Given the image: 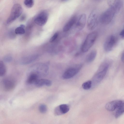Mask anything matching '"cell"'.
<instances>
[{
    "label": "cell",
    "mask_w": 124,
    "mask_h": 124,
    "mask_svg": "<svg viewBox=\"0 0 124 124\" xmlns=\"http://www.w3.org/2000/svg\"><path fill=\"white\" fill-rule=\"evenodd\" d=\"M123 101L121 100H116L109 102L106 104L105 108L108 111H113L117 108L122 103Z\"/></svg>",
    "instance_id": "obj_11"
},
{
    "label": "cell",
    "mask_w": 124,
    "mask_h": 124,
    "mask_svg": "<svg viewBox=\"0 0 124 124\" xmlns=\"http://www.w3.org/2000/svg\"><path fill=\"white\" fill-rule=\"evenodd\" d=\"M6 72V69L5 66L2 61H0V76H4Z\"/></svg>",
    "instance_id": "obj_21"
},
{
    "label": "cell",
    "mask_w": 124,
    "mask_h": 124,
    "mask_svg": "<svg viewBox=\"0 0 124 124\" xmlns=\"http://www.w3.org/2000/svg\"><path fill=\"white\" fill-rule=\"evenodd\" d=\"M2 83L4 90L8 91L13 90L16 85L15 80L13 78H4L3 81Z\"/></svg>",
    "instance_id": "obj_9"
},
{
    "label": "cell",
    "mask_w": 124,
    "mask_h": 124,
    "mask_svg": "<svg viewBox=\"0 0 124 124\" xmlns=\"http://www.w3.org/2000/svg\"><path fill=\"white\" fill-rule=\"evenodd\" d=\"M38 55H34L27 56L23 58L20 60V63L22 64H27L35 61L37 59Z\"/></svg>",
    "instance_id": "obj_15"
},
{
    "label": "cell",
    "mask_w": 124,
    "mask_h": 124,
    "mask_svg": "<svg viewBox=\"0 0 124 124\" xmlns=\"http://www.w3.org/2000/svg\"><path fill=\"white\" fill-rule=\"evenodd\" d=\"M78 18L76 16L72 17L64 26L63 29V31L66 32L70 30L73 26L76 24Z\"/></svg>",
    "instance_id": "obj_14"
},
{
    "label": "cell",
    "mask_w": 124,
    "mask_h": 124,
    "mask_svg": "<svg viewBox=\"0 0 124 124\" xmlns=\"http://www.w3.org/2000/svg\"><path fill=\"white\" fill-rule=\"evenodd\" d=\"M109 65V62L107 61L103 62L100 65L93 78V85H96L103 79L108 70Z\"/></svg>",
    "instance_id": "obj_1"
},
{
    "label": "cell",
    "mask_w": 124,
    "mask_h": 124,
    "mask_svg": "<svg viewBox=\"0 0 124 124\" xmlns=\"http://www.w3.org/2000/svg\"><path fill=\"white\" fill-rule=\"evenodd\" d=\"M12 57L10 55L6 56L4 58V61L7 62H10L12 61Z\"/></svg>",
    "instance_id": "obj_26"
},
{
    "label": "cell",
    "mask_w": 124,
    "mask_h": 124,
    "mask_svg": "<svg viewBox=\"0 0 124 124\" xmlns=\"http://www.w3.org/2000/svg\"><path fill=\"white\" fill-rule=\"evenodd\" d=\"M48 18L47 13L46 11H42L36 16L34 19V22L38 25L42 26L46 23Z\"/></svg>",
    "instance_id": "obj_7"
},
{
    "label": "cell",
    "mask_w": 124,
    "mask_h": 124,
    "mask_svg": "<svg viewBox=\"0 0 124 124\" xmlns=\"http://www.w3.org/2000/svg\"><path fill=\"white\" fill-rule=\"evenodd\" d=\"M97 24V16L94 11L90 14L87 21V27L88 30L91 31L94 29Z\"/></svg>",
    "instance_id": "obj_6"
},
{
    "label": "cell",
    "mask_w": 124,
    "mask_h": 124,
    "mask_svg": "<svg viewBox=\"0 0 124 124\" xmlns=\"http://www.w3.org/2000/svg\"><path fill=\"white\" fill-rule=\"evenodd\" d=\"M116 42V39L115 37L111 35L107 38L104 45L105 50L107 52L111 51L113 48Z\"/></svg>",
    "instance_id": "obj_8"
},
{
    "label": "cell",
    "mask_w": 124,
    "mask_h": 124,
    "mask_svg": "<svg viewBox=\"0 0 124 124\" xmlns=\"http://www.w3.org/2000/svg\"><path fill=\"white\" fill-rule=\"evenodd\" d=\"M116 13L115 10L110 7L101 15L100 18V22L104 24L109 23L112 21Z\"/></svg>",
    "instance_id": "obj_4"
},
{
    "label": "cell",
    "mask_w": 124,
    "mask_h": 124,
    "mask_svg": "<svg viewBox=\"0 0 124 124\" xmlns=\"http://www.w3.org/2000/svg\"><path fill=\"white\" fill-rule=\"evenodd\" d=\"M59 35V33L58 32L55 33L50 39V42L52 43L54 41L58 38Z\"/></svg>",
    "instance_id": "obj_25"
},
{
    "label": "cell",
    "mask_w": 124,
    "mask_h": 124,
    "mask_svg": "<svg viewBox=\"0 0 124 124\" xmlns=\"http://www.w3.org/2000/svg\"><path fill=\"white\" fill-rule=\"evenodd\" d=\"M26 16L24 15H23L21 16L20 20L21 21H23L26 18Z\"/></svg>",
    "instance_id": "obj_29"
},
{
    "label": "cell",
    "mask_w": 124,
    "mask_h": 124,
    "mask_svg": "<svg viewBox=\"0 0 124 124\" xmlns=\"http://www.w3.org/2000/svg\"><path fill=\"white\" fill-rule=\"evenodd\" d=\"M24 26L21 25L15 29V34H17L21 35L24 34L25 32L24 29Z\"/></svg>",
    "instance_id": "obj_20"
},
{
    "label": "cell",
    "mask_w": 124,
    "mask_h": 124,
    "mask_svg": "<svg viewBox=\"0 0 124 124\" xmlns=\"http://www.w3.org/2000/svg\"><path fill=\"white\" fill-rule=\"evenodd\" d=\"M97 32L96 31L89 34L86 36L81 47V50L83 53L87 52L95 42L97 38Z\"/></svg>",
    "instance_id": "obj_2"
},
{
    "label": "cell",
    "mask_w": 124,
    "mask_h": 124,
    "mask_svg": "<svg viewBox=\"0 0 124 124\" xmlns=\"http://www.w3.org/2000/svg\"></svg>",
    "instance_id": "obj_30"
},
{
    "label": "cell",
    "mask_w": 124,
    "mask_h": 124,
    "mask_svg": "<svg viewBox=\"0 0 124 124\" xmlns=\"http://www.w3.org/2000/svg\"></svg>",
    "instance_id": "obj_31"
},
{
    "label": "cell",
    "mask_w": 124,
    "mask_h": 124,
    "mask_svg": "<svg viewBox=\"0 0 124 124\" xmlns=\"http://www.w3.org/2000/svg\"><path fill=\"white\" fill-rule=\"evenodd\" d=\"M23 9L21 5L16 4L13 6L10 15L7 19V23L9 24L16 20L21 15Z\"/></svg>",
    "instance_id": "obj_3"
},
{
    "label": "cell",
    "mask_w": 124,
    "mask_h": 124,
    "mask_svg": "<svg viewBox=\"0 0 124 124\" xmlns=\"http://www.w3.org/2000/svg\"><path fill=\"white\" fill-rule=\"evenodd\" d=\"M86 16L85 14H82L78 18L76 23V28L79 31L83 29L84 28L86 23Z\"/></svg>",
    "instance_id": "obj_13"
},
{
    "label": "cell",
    "mask_w": 124,
    "mask_h": 124,
    "mask_svg": "<svg viewBox=\"0 0 124 124\" xmlns=\"http://www.w3.org/2000/svg\"><path fill=\"white\" fill-rule=\"evenodd\" d=\"M120 35L121 38L123 39H124V29L123 30L120 32Z\"/></svg>",
    "instance_id": "obj_27"
},
{
    "label": "cell",
    "mask_w": 124,
    "mask_h": 124,
    "mask_svg": "<svg viewBox=\"0 0 124 124\" xmlns=\"http://www.w3.org/2000/svg\"><path fill=\"white\" fill-rule=\"evenodd\" d=\"M24 3L27 7L31 8L33 6L34 1L33 0H24Z\"/></svg>",
    "instance_id": "obj_23"
},
{
    "label": "cell",
    "mask_w": 124,
    "mask_h": 124,
    "mask_svg": "<svg viewBox=\"0 0 124 124\" xmlns=\"http://www.w3.org/2000/svg\"><path fill=\"white\" fill-rule=\"evenodd\" d=\"M108 3L110 8L118 12L122 8L123 4V0H108Z\"/></svg>",
    "instance_id": "obj_10"
},
{
    "label": "cell",
    "mask_w": 124,
    "mask_h": 124,
    "mask_svg": "<svg viewBox=\"0 0 124 124\" xmlns=\"http://www.w3.org/2000/svg\"><path fill=\"white\" fill-rule=\"evenodd\" d=\"M97 51L95 50H92L87 55L85 61L87 63H90L92 62L95 59Z\"/></svg>",
    "instance_id": "obj_18"
},
{
    "label": "cell",
    "mask_w": 124,
    "mask_h": 124,
    "mask_svg": "<svg viewBox=\"0 0 124 124\" xmlns=\"http://www.w3.org/2000/svg\"><path fill=\"white\" fill-rule=\"evenodd\" d=\"M69 110L70 107L68 105L66 104H62L55 108L54 113L56 115H60L67 113Z\"/></svg>",
    "instance_id": "obj_12"
},
{
    "label": "cell",
    "mask_w": 124,
    "mask_h": 124,
    "mask_svg": "<svg viewBox=\"0 0 124 124\" xmlns=\"http://www.w3.org/2000/svg\"><path fill=\"white\" fill-rule=\"evenodd\" d=\"M38 87H41L44 85L50 86L52 85V81L48 79H38L35 84Z\"/></svg>",
    "instance_id": "obj_16"
},
{
    "label": "cell",
    "mask_w": 124,
    "mask_h": 124,
    "mask_svg": "<svg viewBox=\"0 0 124 124\" xmlns=\"http://www.w3.org/2000/svg\"><path fill=\"white\" fill-rule=\"evenodd\" d=\"M124 113V101H123L122 103L117 109L115 114V117L117 118Z\"/></svg>",
    "instance_id": "obj_19"
},
{
    "label": "cell",
    "mask_w": 124,
    "mask_h": 124,
    "mask_svg": "<svg viewBox=\"0 0 124 124\" xmlns=\"http://www.w3.org/2000/svg\"><path fill=\"white\" fill-rule=\"evenodd\" d=\"M38 79V74L36 73H32L29 76L26 82L27 83L29 84H35Z\"/></svg>",
    "instance_id": "obj_17"
},
{
    "label": "cell",
    "mask_w": 124,
    "mask_h": 124,
    "mask_svg": "<svg viewBox=\"0 0 124 124\" xmlns=\"http://www.w3.org/2000/svg\"><path fill=\"white\" fill-rule=\"evenodd\" d=\"M47 108L46 105L44 104H41L39 106V110L40 112L42 113L46 112L47 111Z\"/></svg>",
    "instance_id": "obj_24"
},
{
    "label": "cell",
    "mask_w": 124,
    "mask_h": 124,
    "mask_svg": "<svg viewBox=\"0 0 124 124\" xmlns=\"http://www.w3.org/2000/svg\"><path fill=\"white\" fill-rule=\"evenodd\" d=\"M92 85V81L88 80L83 83L82 85V87L85 90H88L91 88Z\"/></svg>",
    "instance_id": "obj_22"
},
{
    "label": "cell",
    "mask_w": 124,
    "mask_h": 124,
    "mask_svg": "<svg viewBox=\"0 0 124 124\" xmlns=\"http://www.w3.org/2000/svg\"><path fill=\"white\" fill-rule=\"evenodd\" d=\"M82 66L81 64H78L69 68L63 74L62 78L64 79H68L73 77L80 71Z\"/></svg>",
    "instance_id": "obj_5"
},
{
    "label": "cell",
    "mask_w": 124,
    "mask_h": 124,
    "mask_svg": "<svg viewBox=\"0 0 124 124\" xmlns=\"http://www.w3.org/2000/svg\"><path fill=\"white\" fill-rule=\"evenodd\" d=\"M121 60L124 63V50L122 54L121 57Z\"/></svg>",
    "instance_id": "obj_28"
}]
</instances>
